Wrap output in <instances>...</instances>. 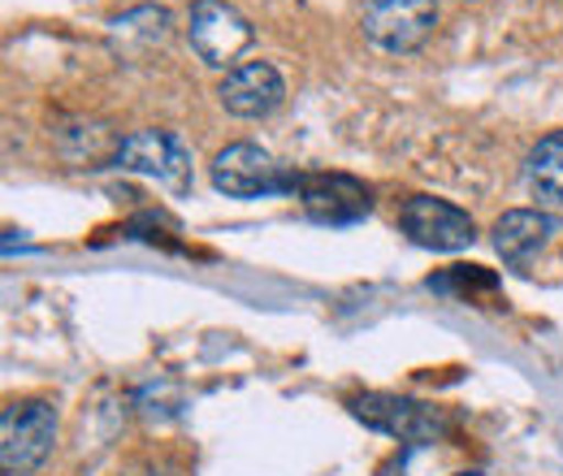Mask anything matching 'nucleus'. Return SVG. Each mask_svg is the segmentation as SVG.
I'll return each mask as SVG.
<instances>
[{
  "label": "nucleus",
  "instance_id": "1",
  "mask_svg": "<svg viewBox=\"0 0 563 476\" xmlns=\"http://www.w3.org/2000/svg\"><path fill=\"white\" fill-rule=\"evenodd\" d=\"M57 442V411L53 403H9L0 411V468L4 476H31Z\"/></svg>",
  "mask_w": 563,
  "mask_h": 476
},
{
  "label": "nucleus",
  "instance_id": "2",
  "mask_svg": "<svg viewBox=\"0 0 563 476\" xmlns=\"http://www.w3.org/2000/svg\"><path fill=\"white\" fill-rule=\"evenodd\" d=\"M364 40L382 53H417L438 26L433 0H368L360 13Z\"/></svg>",
  "mask_w": 563,
  "mask_h": 476
},
{
  "label": "nucleus",
  "instance_id": "3",
  "mask_svg": "<svg viewBox=\"0 0 563 476\" xmlns=\"http://www.w3.org/2000/svg\"><path fill=\"white\" fill-rule=\"evenodd\" d=\"M212 187L234 200H256L274 191H295V178L282 174V165L256 143H230L212 156Z\"/></svg>",
  "mask_w": 563,
  "mask_h": 476
},
{
  "label": "nucleus",
  "instance_id": "4",
  "mask_svg": "<svg viewBox=\"0 0 563 476\" xmlns=\"http://www.w3.org/2000/svg\"><path fill=\"white\" fill-rule=\"evenodd\" d=\"M187 40L196 48V57L205 66H230L247 44H252V26L247 18L225 4V0H196L191 4V26Z\"/></svg>",
  "mask_w": 563,
  "mask_h": 476
},
{
  "label": "nucleus",
  "instance_id": "5",
  "mask_svg": "<svg viewBox=\"0 0 563 476\" xmlns=\"http://www.w3.org/2000/svg\"><path fill=\"white\" fill-rule=\"evenodd\" d=\"M399 230L429 252H460L477 239V225L464 208L433 200V196H412L408 204L399 208Z\"/></svg>",
  "mask_w": 563,
  "mask_h": 476
},
{
  "label": "nucleus",
  "instance_id": "6",
  "mask_svg": "<svg viewBox=\"0 0 563 476\" xmlns=\"http://www.w3.org/2000/svg\"><path fill=\"white\" fill-rule=\"evenodd\" d=\"M113 160L131 174H147L174 191H183L191 182V156L183 147V139L165 135V131H135L113 147Z\"/></svg>",
  "mask_w": 563,
  "mask_h": 476
},
{
  "label": "nucleus",
  "instance_id": "7",
  "mask_svg": "<svg viewBox=\"0 0 563 476\" xmlns=\"http://www.w3.org/2000/svg\"><path fill=\"white\" fill-rule=\"evenodd\" d=\"M352 411L368 424V429H382L390 438H404V442H433L446 433V416L412 399H395V395H364L355 399Z\"/></svg>",
  "mask_w": 563,
  "mask_h": 476
},
{
  "label": "nucleus",
  "instance_id": "8",
  "mask_svg": "<svg viewBox=\"0 0 563 476\" xmlns=\"http://www.w3.org/2000/svg\"><path fill=\"white\" fill-rule=\"evenodd\" d=\"M217 96H221L225 113H234V118H269L286 96V82L269 62H243L221 78Z\"/></svg>",
  "mask_w": 563,
  "mask_h": 476
},
{
  "label": "nucleus",
  "instance_id": "9",
  "mask_svg": "<svg viewBox=\"0 0 563 476\" xmlns=\"http://www.w3.org/2000/svg\"><path fill=\"white\" fill-rule=\"evenodd\" d=\"M299 204L308 208V217L343 225V221H360L368 212V191L343 178V174H317V178H295Z\"/></svg>",
  "mask_w": 563,
  "mask_h": 476
},
{
  "label": "nucleus",
  "instance_id": "10",
  "mask_svg": "<svg viewBox=\"0 0 563 476\" xmlns=\"http://www.w3.org/2000/svg\"><path fill=\"white\" fill-rule=\"evenodd\" d=\"M555 234V217L542 212V208H511L494 221V252L503 256V265L511 269H525L542 247L547 239Z\"/></svg>",
  "mask_w": 563,
  "mask_h": 476
},
{
  "label": "nucleus",
  "instance_id": "11",
  "mask_svg": "<svg viewBox=\"0 0 563 476\" xmlns=\"http://www.w3.org/2000/svg\"><path fill=\"white\" fill-rule=\"evenodd\" d=\"M525 187L542 208H563V131L538 139L525 160Z\"/></svg>",
  "mask_w": 563,
  "mask_h": 476
}]
</instances>
